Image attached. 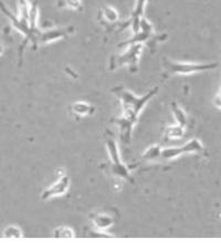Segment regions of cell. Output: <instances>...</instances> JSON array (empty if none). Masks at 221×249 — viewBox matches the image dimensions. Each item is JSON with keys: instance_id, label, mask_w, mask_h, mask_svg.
I'll use <instances>...</instances> for the list:
<instances>
[{"instance_id": "obj_18", "label": "cell", "mask_w": 221, "mask_h": 249, "mask_svg": "<svg viewBox=\"0 0 221 249\" xmlns=\"http://www.w3.org/2000/svg\"><path fill=\"white\" fill-rule=\"evenodd\" d=\"M75 234L72 228L67 227V226H61L57 228L53 232L54 238H72L74 237Z\"/></svg>"}, {"instance_id": "obj_5", "label": "cell", "mask_w": 221, "mask_h": 249, "mask_svg": "<svg viewBox=\"0 0 221 249\" xmlns=\"http://www.w3.org/2000/svg\"><path fill=\"white\" fill-rule=\"evenodd\" d=\"M189 153H197V154H206V150L203 143L199 140L194 139L189 142L184 144L183 146L176 147H167L162 148V153H160V160H175L179 156L189 154Z\"/></svg>"}, {"instance_id": "obj_8", "label": "cell", "mask_w": 221, "mask_h": 249, "mask_svg": "<svg viewBox=\"0 0 221 249\" xmlns=\"http://www.w3.org/2000/svg\"><path fill=\"white\" fill-rule=\"evenodd\" d=\"M147 1L148 0H136L134 10H133L131 18L123 28H125L126 26H130V28L133 31V34H137V32L139 31L140 19H142L143 17H145V16H144V11H145V7H146Z\"/></svg>"}, {"instance_id": "obj_7", "label": "cell", "mask_w": 221, "mask_h": 249, "mask_svg": "<svg viewBox=\"0 0 221 249\" xmlns=\"http://www.w3.org/2000/svg\"><path fill=\"white\" fill-rule=\"evenodd\" d=\"M69 187H70V178L68 176L66 172L62 171L61 174L59 176V178L55 180L51 186L46 188V190L42 192V194L40 197H41L42 200L60 197V196H63L64 194H67L68 191H69Z\"/></svg>"}, {"instance_id": "obj_1", "label": "cell", "mask_w": 221, "mask_h": 249, "mask_svg": "<svg viewBox=\"0 0 221 249\" xmlns=\"http://www.w3.org/2000/svg\"><path fill=\"white\" fill-rule=\"evenodd\" d=\"M158 90L159 88L155 87L146 94L138 96L122 86L112 88V93L118 96L122 104V115L113 120V122L119 127V141L122 146L127 147L131 144L133 131L137 124L139 114L145 109L146 104L157 94Z\"/></svg>"}, {"instance_id": "obj_12", "label": "cell", "mask_w": 221, "mask_h": 249, "mask_svg": "<svg viewBox=\"0 0 221 249\" xmlns=\"http://www.w3.org/2000/svg\"><path fill=\"white\" fill-rule=\"evenodd\" d=\"M170 109L172 114L175 116V120L178 125L183 126L184 128H187L188 126V118H187V114L186 112L184 111L183 107H180L178 104L176 102H171L170 103Z\"/></svg>"}, {"instance_id": "obj_15", "label": "cell", "mask_w": 221, "mask_h": 249, "mask_svg": "<svg viewBox=\"0 0 221 249\" xmlns=\"http://www.w3.org/2000/svg\"><path fill=\"white\" fill-rule=\"evenodd\" d=\"M58 8H67V9L73 11H81L83 10L82 0H58L57 1Z\"/></svg>"}, {"instance_id": "obj_3", "label": "cell", "mask_w": 221, "mask_h": 249, "mask_svg": "<svg viewBox=\"0 0 221 249\" xmlns=\"http://www.w3.org/2000/svg\"><path fill=\"white\" fill-rule=\"evenodd\" d=\"M104 142H105V146L108 153V158H110V170L112 175L115 178L127 180L130 183H134V179L132 178L130 167L125 165L122 160H120L119 151L116 144V141L114 138V134L110 131H106V133L103 136Z\"/></svg>"}, {"instance_id": "obj_19", "label": "cell", "mask_w": 221, "mask_h": 249, "mask_svg": "<svg viewBox=\"0 0 221 249\" xmlns=\"http://www.w3.org/2000/svg\"><path fill=\"white\" fill-rule=\"evenodd\" d=\"M215 106L218 107V109H221V88L215 98Z\"/></svg>"}, {"instance_id": "obj_14", "label": "cell", "mask_w": 221, "mask_h": 249, "mask_svg": "<svg viewBox=\"0 0 221 249\" xmlns=\"http://www.w3.org/2000/svg\"><path fill=\"white\" fill-rule=\"evenodd\" d=\"M185 131H186V128L178 125V124L167 126L166 130H165V140L172 141L182 139L185 134Z\"/></svg>"}, {"instance_id": "obj_13", "label": "cell", "mask_w": 221, "mask_h": 249, "mask_svg": "<svg viewBox=\"0 0 221 249\" xmlns=\"http://www.w3.org/2000/svg\"><path fill=\"white\" fill-rule=\"evenodd\" d=\"M103 20H105L107 23H115L119 21V15L115 8L111 6H104L101 10H100V16Z\"/></svg>"}, {"instance_id": "obj_9", "label": "cell", "mask_w": 221, "mask_h": 249, "mask_svg": "<svg viewBox=\"0 0 221 249\" xmlns=\"http://www.w3.org/2000/svg\"><path fill=\"white\" fill-rule=\"evenodd\" d=\"M90 218L93 226L101 231H106V230H108L115 222V219L111 215L105 214V213H94Z\"/></svg>"}, {"instance_id": "obj_2", "label": "cell", "mask_w": 221, "mask_h": 249, "mask_svg": "<svg viewBox=\"0 0 221 249\" xmlns=\"http://www.w3.org/2000/svg\"><path fill=\"white\" fill-rule=\"evenodd\" d=\"M163 79L167 80L175 75H189L216 69L217 63H199V62H182L171 60L167 57L162 59Z\"/></svg>"}, {"instance_id": "obj_10", "label": "cell", "mask_w": 221, "mask_h": 249, "mask_svg": "<svg viewBox=\"0 0 221 249\" xmlns=\"http://www.w3.org/2000/svg\"><path fill=\"white\" fill-rule=\"evenodd\" d=\"M70 111L72 114L78 118H84V116L93 115L95 107L85 101H76L70 106Z\"/></svg>"}, {"instance_id": "obj_17", "label": "cell", "mask_w": 221, "mask_h": 249, "mask_svg": "<svg viewBox=\"0 0 221 249\" xmlns=\"http://www.w3.org/2000/svg\"><path fill=\"white\" fill-rule=\"evenodd\" d=\"M22 236L21 228L16 226V225H10V226L6 227L2 234V237H5V238H20Z\"/></svg>"}, {"instance_id": "obj_20", "label": "cell", "mask_w": 221, "mask_h": 249, "mask_svg": "<svg viewBox=\"0 0 221 249\" xmlns=\"http://www.w3.org/2000/svg\"><path fill=\"white\" fill-rule=\"evenodd\" d=\"M3 53V46H2V40H1V35H0V55Z\"/></svg>"}, {"instance_id": "obj_4", "label": "cell", "mask_w": 221, "mask_h": 249, "mask_svg": "<svg viewBox=\"0 0 221 249\" xmlns=\"http://www.w3.org/2000/svg\"><path fill=\"white\" fill-rule=\"evenodd\" d=\"M144 49V45L139 42L127 45V49L119 54H114L110 59L108 70L114 71L119 68L127 67L131 73H136L138 71V62L140 54Z\"/></svg>"}, {"instance_id": "obj_11", "label": "cell", "mask_w": 221, "mask_h": 249, "mask_svg": "<svg viewBox=\"0 0 221 249\" xmlns=\"http://www.w3.org/2000/svg\"><path fill=\"white\" fill-rule=\"evenodd\" d=\"M160 153H162V146L158 144L152 145L143 153L142 158H140V163L157 162V160H160Z\"/></svg>"}, {"instance_id": "obj_6", "label": "cell", "mask_w": 221, "mask_h": 249, "mask_svg": "<svg viewBox=\"0 0 221 249\" xmlns=\"http://www.w3.org/2000/svg\"><path fill=\"white\" fill-rule=\"evenodd\" d=\"M75 32V27L69 26V27H63V28H52L49 30H40L38 31L37 36H35V41L34 45L32 47V49L37 50L40 46L48 45V43L54 42L57 40L68 38L69 36L73 35Z\"/></svg>"}, {"instance_id": "obj_16", "label": "cell", "mask_w": 221, "mask_h": 249, "mask_svg": "<svg viewBox=\"0 0 221 249\" xmlns=\"http://www.w3.org/2000/svg\"><path fill=\"white\" fill-rule=\"evenodd\" d=\"M18 18L22 21L29 23V13H30V2L28 0H18Z\"/></svg>"}]
</instances>
